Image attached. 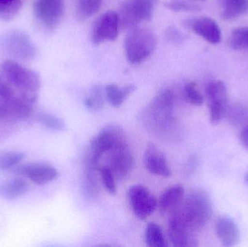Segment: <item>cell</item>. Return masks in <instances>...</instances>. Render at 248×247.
<instances>
[{
    "label": "cell",
    "instance_id": "25",
    "mask_svg": "<svg viewBox=\"0 0 248 247\" xmlns=\"http://www.w3.org/2000/svg\"><path fill=\"white\" fill-rule=\"evenodd\" d=\"M229 43L230 47L235 50H248V27L234 29Z\"/></svg>",
    "mask_w": 248,
    "mask_h": 247
},
{
    "label": "cell",
    "instance_id": "27",
    "mask_svg": "<svg viewBox=\"0 0 248 247\" xmlns=\"http://www.w3.org/2000/svg\"><path fill=\"white\" fill-rule=\"evenodd\" d=\"M231 124L241 126L248 122V109L242 104L229 107L227 115Z\"/></svg>",
    "mask_w": 248,
    "mask_h": 247
},
{
    "label": "cell",
    "instance_id": "26",
    "mask_svg": "<svg viewBox=\"0 0 248 247\" xmlns=\"http://www.w3.org/2000/svg\"><path fill=\"white\" fill-rule=\"evenodd\" d=\"M36 120L46 129L53 131H61L65 127V122L62 118L48 113H40L36 115Z\"/></svg>",
    "mask_w": 248,
    "mask_h": 247
},
{
    "label": "cell",
    "instance_id": "36",
    "mask_svg": "<svg viewBox=\"0 0 248 247\" xmlns=\"http://www.w3.org/2000/svg\"><path fill=\"white\" fill-rule=\"evenodd\" d=\"M245 181L248 184V171L247 174H246V176H245Z\"/></svg>",
    "mask_w": 248,
    "mask_h": 247
},
{
    "label": "cell",
    "instance_id": "19",
    "mask_svg": "<svg viewBox=\"0 0 248 247\" xmlns=\"http://www.w3.org/2000/svg\"><path fill=\"white\" fill-rule=\"evenodd\" d=\"M29 189V185L26 180L13 178L0 184V197L6 200H14L24 195Z\"/></svg>",
    "mask_w": 248,
    "mask_h": 247
},
{
    "label": "cell",
    "instance_id": "24",
    "mask_svg": "<svg viewBox=\"0 0 248 247\" xmlns=\"http://www.w3.org/2000/svg\"><path fill=\"white\" fill-rule=\"evenodd\" d=\"M103 0H77L76 15L79 20H85L94 15L101 8Z\"/></svg>",
    "mask_w": 248,
    "mask_h": 247
},
{
    "label": "cell",
    "instance_id": "11",
    "mask_svg": "<svg viewBox=\"0 0 248 247\" xmlns=\"http://www.w3.org/2000/svg\"><path fill=\"white\" fill-rule=\"evenodd\" d=\"M109 158V168L116 180L122 181L128 178L134 171L135 160L126 143L111 149Z\"/></svg>",
    "mask_w": 248,
    "mask_h": 247
},
{
    "label": "cell",
    "instance_id": "15",
    "mask_svg": "<svg viewBox=\"0 0 248 247\" xmlns=\"http://www.w3.org/2000/svg\"><path fill=\"white\" fill-rule=\"evenodd\" d=\"M16 173L39 186L49 184L58 176L56 168L45 162H33L20 165L16 169Z\"/></svg>",
    "mask_w": 248,
    "mask_h": 247
},
{
    "label": "cell",
    "instance_id": "33",
    "mask_svg": "<svg viewBox=\"0 0 248 247\" xmlns=\"http://www.w3.org/2000/svg\"><path fill=\"white\" fill-rule=\"evenodd\" d=\"M185 97L186 102L195 106H201L203 104L204 99L202 94L196 88L195 83H188L185 85Z\"/></svg>",
    "mask_w": 248,
    "mask_h": 247
},
{
    "label": "cell",
    "instance_id": "29",
    "mask_svg": "<svg viewBox=\"0 0 248 247\" xmlns=\"http://www.w3.org/2000/svg\"><path fill=\"white\" fill-rule=\"evenodd\" d=\"M21 5V0H0V18L5 20L13 18Z\"/></svg>",
    "mask_w": 248,
    "mask_h": 247
},
{
    "label": "cell",
    "instance_id": "32",
    "mask_svg": "<svg viewBox=\"0 0 248 247\" xmlns=\"http://www.w3.org/2000/svg\"><path fill=\"white\" fill-rule=\"evenodd\" d=\"M165 7L173 12H198L201 10L198 4L186 0H169L165 3Z\"/></svg>",
    "mask_w": 248,
    "mask_h": 247
},
{
    "label": "cell",
    "instance_id": "20",
    "mask_svg": "<svg viewBox=\"0 0 248 247\" xmlns=\"http://www.w3.org/2000/svg\"><path fill=\"white\" fill-rule=\"evenodd\" d=\"M136 89L137 87L132 84L123 88H120L116 84H109L106 87V99L112 107L118 108Z\"/></svg>",
    "mask_w": 248,
    "mask_h": 247
},
{
    "label": "cell",
    "instance_id": "35",
    "mask_svg": "<svg viewBox=\"0 0 248 247\" xmlns=\"http://www.w3.org/2000/svg\"><path fill=\"white\" fill-rule=\"evenodd\" d=\"M240 139L242 145L248 150V126L242 131Z\"/></svg>",
    "mask_w": 248,
    "mask_h": 247
},
{
    "label": "cell",
    "instance_id": "17",
    "mask_svg": "<svg viewBox=\"0 0 248 247\" xmlns=\"http://www.w3.org/2000/svg\"><path fill=\"white\" fill-rule=\"evenodd\" d=\"M216 233L223 247L236 246L240 242L238 226L232 218L220 216L216 222Z\"/></svg>",
    "mask_w": 248,
    "mask_h": 247
},
{
    "label": "cell",
    "instance_id": "4",
    "mask_svg": "<svg viewBox=\"0 0 248 247\" xmlns=\"http://www.w3.org/2000/svg\"><path fill=\"white\" fill-rule=\"evenodd\" d=\"M157 40L154 33L144 28H134L127 33L124 49L127 60L138 64L149 58L155 50Z\"/></svg>",
    "mask_w": 248,
    "mask_h": 247
},
{
    "label": "cell",
    "instance_id": "12",
    "mask_svg": "<svg viewBox=\"0 0 248 247\" xmlns=\"http://www.w3.org/2000/svg\"><path fill=\"white\" fill-rule=\"evenodd\" d=\"M119 21L118 13L108 11L94 21L92 29L91 40L94 44L105 41H114L119 34Z\"/></svg>",
    "mask_w": 248,
    "mask_h": 247
},
{
    "label": "cell",
    "instance_id": "28",
    "mask_svg": "<svg viewBox=\"0 0 248 247\" xmlns=\"http://www.w3.org/2000/svg\"><path fill=\"white\" fill-rule=\"evenodd\" d=\"M25 154L17 151L0 152V171L9 169L17 165L23 158Z\"/></svg>",
    "mask_w": 248,
    "mask_h": 247
},
{
    "label": "cell",
    "instance_id": "9",
    "mask_svg": "<svg viewBox=\"0 0 248 247\" xmlns=\"http://www.w3.org/2000/svg\"><path fill=\"white\" fill-rule=\"evenodd\" d=\"M127 197L133 213L141 220H145L157 209V200L144 186H131Z\"/></svg>",
    "mask_w": 248,
    "mask_h": 247
},
{
    "label": "cell",
    "instance_id": "22",
    "mask_svg": "<svg viewBox=\"0 0 248 247\" xmlns=\"http://www.w3.org/2000/svg\"><path fill=\"white\" fill-rule=\"evenodd\" d=\"M106 98V88L103 86L94 85L84 100V104L90 111L98 112L104 107Z\"/></svg>",
    "mask_w": 248,
    "mask_h": 247
},
{
    "label": "cell",
    "instance_id": "34",
    "mask_svg": "<svg viewBox=\"0 0 248 247\" xmlns=\"http://www.w3.org/2000/svg\"><path fill=\"white\" fill-rule=\"evenodd\" d=\"M165 38L169 43L178 45L181 44L182 42H185L186 36L179 29L170 26L169 29H166V32H165Z\"/></svg>",
    "mask_w": 248,
    "mask_h": 247
},
{
    "label": "cell",
    "instance_id": "18",
    "mask_svg": "<svg viewBox=\"0 0 248 247\" xmlns=\"http://www.w3.org/2000/svg\"><path fill=\"white\" fill-rule=\"evenodd\" d=\"M185 197V189L181 185H174L169 187L163 191L158 201L157 207L160 214L170 213Z\"/></svg>",
    "mask_w": 248,
    "mask_h": 247
},
{
    "label": "cell",
    "instance_id": "3",
    "mask_svg": "<svg viewBox=\"0 0 248 247\" xmlns=\"http://www.w3.org/2000/svg\"><path fill=\"white\" fill-rule=\"evenodd\" d=\"M0 74L18 92L38 95L40 78L37 73L29 69L14 59H6L0 64Z\"/></svg>",
    "mask_w": 248,
    "mask_h": 247
},
{
    "label": "cell",
    "instance_id": "30",
    "mask_svg": "<svg viewBox=\"0 0 248 247\" xmlns=\"http://www.w3.org/2000/svg\"><path fill=\"white\" fill-rule=\"evenodd\" d=\"M19 97H27L37 99L38 95L24 94L18 92L16 88L12 87L11 84L0 74V99L2 100H11Z\"/></svg>",
    "mask_w": 248,
    "mask_h": 247
},
{
    "label": "cell",
    "instance_id": "14",
    "mask_svg": "<svg viewBox=\"0 0 248 247\" xmlns=\"http://www.w3.org/2000/svg\"><path fill=\"white\" fill-rule=\"evenodd\" d=\"M185 29L192 30L198 36L213 44L219 43L221 40V32L219 26L211 17H201L184 20Z\"/></svg>",
    "mask_w": 248,
    "mask_h": 247
},
{
    "label": "cell",
    "instance_id": "13",
    "mask_svg": "<svg viewBox=\"0 0 248 247\" xmlns=\"http://www.w3.org/2000/svg\"><path fill=\"white\" fill-rule=\"evenodd\" d=\"M33 8L41 23L48 29H53L63 16L65 4L63 0H37Z\"/></svg>",
    "mask_w": 248,
    "mask_h": 247
},
{
    "label": "cell",
    "instance_id": "6",
    "mask_svg": "<svg viewBox=\"0 0 248 247\" xmlns=\"http://www.w3.org/2000/svg\"><path fill=\"white\" fill-rule=\"evenodd\" d=\"M36 99L19 97L11 100L0 99V123H15L27 120L33 115Z\"/></svg>",
    "mask_w": 248,
    "mask_h": 247
},
{
    "label": "cell",
    "instance_id": "31",
    "mask_svg": "<svg viewBox=\"0 0 248 247\" xmlns=\"http://www.w3.org/2000/svg\"><path fill=\"white\" fill-rule=\"evenodd\" d=\"M100 179L106 191L110 194H116L117 192L116 179L110 168L108 166L100 167L99 168Z\"/></svg>",
    "mask_w": 248,
    "mask_h": 247
},
{
    "label": "cell",
    "instance_id": "2",
    "mask_svg": "<svg viewBox=\"0 0 248 247\" xmlns=\"http://www.w3.org/2000/svg\"><path fill=\"white\" fill-rule=\"evenodd\" d=\"M174 94L169 88L160 91L152 100L144 113L146 123L152 131L158 134L172 131L174 126Z\"/></svg>",
    "mask_w": 248,
    "mask_h": 247
},
{
    "label": "cell",
    "instance_id": "10",
    "mask_svg": "<svg viewBox=\"0 0 248 247\" xmlns=\"http://www.w3.org/2000/svg\"><path fill=\"white\" fill-rule=\"evenodd\" d=\"M125 132L121 126L110 125L103 129L90 142L89 149L99 156L126 143Z\"/></svg>",
    "mask_w": 248,
    "mask_h": 247
},
{
    "label": "cell",
    "instance_id": "21",
    "mask_svg": "<svg viewBox=\"0 0 248 247\" xmlns=\"http://www.w3.org/2000/svg\"><path fill=\"white\" fill-rule=\"evenodd\" d=\"M223 4L221 17L232 20L248 13V0H221Z\"/></svg>",
    "mask_w": 248,
    "mask_h": 247
},
{
    "label": "cell",
    "instance_id": "16",
    "mask_svg": "<svg viewBox=\"0 0 248 247\" xmlns=\"http://www.w3.org/2000/svg\"><path fill=\"white\" fill-rule=\"evenodd\" d=\"M144 165L146 169L154 175L168 178L172 172L166 155L154 145H149L144 154Z\"/></svg>",
    "mask_w": 248,
    "mask_h": 247
},
{
    "label": "cell",
    "instance_id": "23",
    "mask_svg": "<svg viewBox=\"0 0 248 247\" xmlns=\"http://www.w3.org/2000/svg\"><path fill=\"white\" fill-rule=\"evenodd\" d=\"M144 242L150 247H168L163 230L155 223H150L144 231Z\"/></svg>",
    "mask_w": 248,
    "mask_h": 247
},
{
    "label": "cell",
    "instance_id": "7",
    "mask_svg": "<svg viewBox=\"0 0 248 247\" xmlns=\"http://www.w3.org/2000/svg\"><path fill=\"white\" fill-rule=\"evenodd\" d=\"M2 47L14 60H31L36 53V46L29 35L20 30L7 32L2 39Z\"/></svg>",
    "mask_w": 248,
    "mask_h": 247
},
{
    "label": "cell",
    "instance_id": "1",
    "mask_svg": "<svg viewBox=\"0 0 248 247\" xmlns=\"http://www.w3.org/2000/svg\"><path fill=\"white\" fill-rule=\"evenodd\" d=\"M212 214L208 194L202 190L191 191L170 213L169 231L194 235L203 228Z\"/></svg>",
    "mask_w": 248,
    "mask_h": 247
},
{
    "label": "cell",
    "instance_id": "8",
    "mask_svg": "<svg viewBox=\"0 0 248 247\" xmlns=\"http://www.w3.org/2000/svg\"><path fill=\"white\" fill-rule=\"evenodd\" d=\"M209 106L210 120L214 125L221 123L227 116L229 96L225 84L221 81H211L205 88Z\"/></svg>",
    "mask_w": 248,
    "mask_h": 247
},
{
    "label": "cell",
    "instance_id": "5",
    "mask_svg": "<svg viewBox=\"0 0 248 247\" xmlns=\"http://www.w3.org/2000/svg\"><path fill=\"white\" fill-rule=\"evenodd\" d=\"M155 3L156 0H125L118 14L119 26L131 30L141 22L151 20Z\"/></svg>",
    "mask_w": 248,
    "mask_h": 247
}]
</instances>
